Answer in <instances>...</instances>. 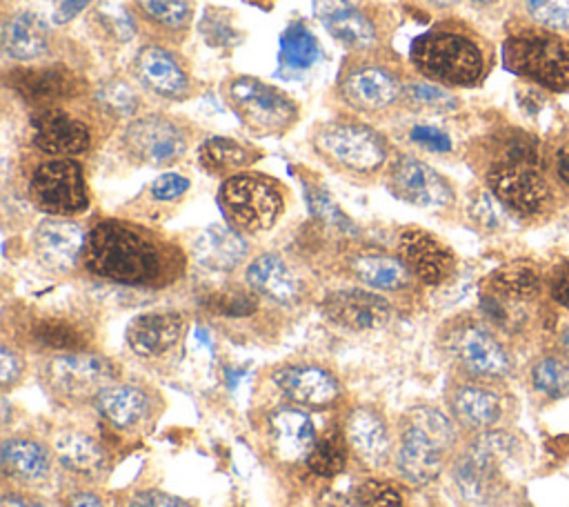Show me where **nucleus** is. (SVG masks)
<instances>
[{
	"label": "nucleus",
	"mask_w": 569,
	"mask_h": 507,
	"mask_svg": "<svg viewBox=\"0 0 569 507\" xmlns=\"http://www.w3.org/2000/svg\"><path fill=\"white\" fill-rule=\"evenodd\" d=\"M80 265L87 274L124 287L167 285L182 269V260L169 242L151 229L120 218H104L89 229Z\"/></svg>",
	"instance_id": "obj_1"
},
{
	"label": "nucleus",
	"mask_w": 569,
	"mask_h": 507,
	"mask_svg": "<svg viewBox=\"0 0 569 507\" xmlns=\"http://www.w3.org/2000/svg\"><path fill=\"white\" fill-rule=\"evenodd\" d=\"M482 178L511 216L540 218L556 205L558 187L540 142L525 131L507 129L489 140Z\"/></svg>",
	"instance_id": "obj_2"
},
{
	"label": "nucleus",
	"mask_w": 569,
	"mask_h": 507,
	"mask_svg": "<svg viewBox=\"0 0 569 507\" xmlns=\"http://www.w3.org/2000/svg\"><path fill=\"white\" fill-rule=\"evenodd\" d=\"M409 64L416 76L447 89H473L493 67V47L462 20H440L409 44Z\"/></svg>",
	"instance_id": "obj_3"
},
{
	"label": "nucleus",
	"mask_w": 569,
	"mask_h": 507,
	"mask_svg": "<svg viewBox=\"0 0 569 507\" xmlns=\"http://www.w3.org/2000/svg\"><path fill=\"white\" fill-rule=\"evenodd\" d=\"M405 62L389 49L349 51L336 73V98L362 120H387L405 111L409 82Z\"/></svg>",
	"instance_id": "obj_4"
},
{
	"label": "nucleus",
	"mask_w": 569,
	"mask_h": 507,
	"mask_svg": "<svg viewBox=\"0 0 569 507\" xmlns=\"http://www.w3.org/2000/svg\"><path fill=\"white\" fill-rule=\"evenodd\" d=\"M311 151L347 178H373L393 158L389 138L362 118L318 120L309 131Z\"/></svg>",
	"instance_id": "obj_5"
},
{
	"label": "nucleus",
	"mask_w": 569,
	"mask_h": 507,
	"mask_svg": "<svg viewBox=\"0 0 569 507\" xmlns=\"http://www.w3.org/2000/svg\"><path fill=\"white\" fill-rule=\"evenodd\" d=\"M458 443V425L431 405L407 409L398 427L396 467L411 485H427L442 471Z\"/></svg>",
	"instance_id": "obj_6"
},
{
	"label": "nucleus",
	"mask_w": 569,
	"mask_h": 507,
	"mask_svg": "<svg viewBox=\"0 0 569 507\" xmlns=\"http://www.w3.org/2000/svg\"><path fill=\"white\" fill-rule=\"evenodd\" d=\"M522 454V440L507 427L473 434V438L453 454L451 478L469 505H489L502 491V469Z\"/></svg>",
	"instance_id": "obj_7"
},
{
	"label": "nucleus",
	"mask_w": 569,
	"mask_h": 507,
	"mask_svg": "<svg viewBox=\"0 0 569 507\" xmlns=\"http://www.w3.org/2000/svg\"><path fill=\"white\" fill-rule=\"evenodd\" d=\"M220 96L240 127L256 138H280L300 120L298 102L258 76H229L220 84Z\"/></svg>",
	"instance_id": "obj_8"
},
{
	"label": "nucleus",
	"mask_w": 569,
	"mask_h": 507,
	"mask_svg": "<svg viewBox=\"0 0 569 507\" xmlns=\"http://www.w3.org/2000/svg\"><path fill=\"white\" fill-rule=\"evenodd\" d=\"M502 64L547 93L569 91V40L531 24L513 29L502 42Z\"/></svg>",
	"instance_id": "obj_9"
},
{
	"label": "nucleus",
	"mask_w": 569,
	"mask_h": 507,
	"mask_svg": "<svg viewBox=\"0 0 569 507\" xmlns=\"http://www.w3.org/2000/svg\"><path fill=\"white\" fill-rule=\"evenodd\" d=\"M442 349L467 378L505 380L513 374V354L502 336L476 316H456L440 331Z\"/></svg>",
	"instance_id": "obj_10"
},
{
	"label": "nucleus",
	"mask_w": 569,
	"mask_h": 507,
	"mask_svg": "<svg viewBox=\"0 0 569 507\" xmlns=\"http://www.w3.org/2000/svg\"><path fill=\"white\" fill-rule=\"evenodd\" d=\"M218 205L229 227L244 236H256L278 222L284 211V193L271 176L247 169L222 180Z\"/></svg>",
	"instance_id": "obj_11"
},
{
	"label": "nucleus",
	"mask_w": 569,
	"mask_h": 507,
	"mask_svg": "<svg viewBox=\"0 0 569 507\" xmlns=\"http://www.w3.org/2000/svg\"><path fill=\"white\" fill-rule=\"evenodd\" d=\"M118 140L129 160L164 169L187 153L191 138L182 120L164 111H147L127 120Z\"/></svg>",
	"instance_id": "obj_12"
},
{
	"label": "nucleus",
	"mask_w": 569,
	"mask_h": 507,
	"mask_svg": "<svg viewBox=\"0 0 569 507\" xmlns=\"http://www.w3.org/2000/svg\"><path fill=\"white\" fill-rule=\"evenodd\" d=\"M116 365L89 349L51 354L42 365V380L49 391L69 402L98 398L102 389L116 382Z\"/></svg>",
	"instance_id": "obj_13"
},
{
	"label": "nucleus",
	"mask_w": 569,
	"mask_h": 507,
	"mask_svg": "<svg viewBox=\"0 0 569 507\" xmlns=\"http://www.w3.org/2000/svg\"><path fill=\"white\" fill-rule=\"evenodd\" d=\"M31 202L47 216L71 218L89 207L82 165L76 158H47L36 165L27 185Z\"/></svg>",
	"instance_id": "obj_14"
},
{
	"label": "nucleus",
	"mask_w": 569,
	"mask_h": 507,
	"mask_svg": "<svg viewBox=\"0 0 569 507\" xmlns=\"http://www.w3.org/2000/svg\"><path fill=\"white\" fill-rule=\"evenodd\" d=\"M447 409L460 429L480 434L507 425L513 411V398L498 387V380H478L465 376L462 380L449 385Z\"/></svg>",
	"instance_id": "obj_15"
},
{
	"label": "nucleus",
	"mask_w": 569,
	"mask_h": 507,
	"mask_svg": "<svg viewBox=\"0 0 569 507\" xmlns=\"http://www.w3.org/2000/svg\"><path fill=\"white\" fill-rule=\"evenodd\" d=\"M133 82L167 102H187L196 93V82L187 60L164 42H144L131 58Z\"/></svg>",
	"instance_id": "obj_16"
},
{
	"label": "nucleus",
	"mask_w": 569,
	"mask_h": 507,
	"mask_svg": "<svg viewBox=\"0 0 569 507\" xmlns=\"http://www.w3.org/2000/svg\"><path fill=\"white\" fill-rule=\"evenodd\" d=\"M385 182L393 198L418 209H449L456 189L447 176L413 153H393L385 169Z\"/></svg>",
	"instance_id": "obj_17"
},
{
	"label": "nucleus",
	"mask_w": 569,
	"mask_h": 507,
	"mask_svg": "<svg viewBox=\"0 0 569 507\" xmlns=\"http://www.w3.org/2000/svg\"><path fill=\"white\" fill-rule=\"evenodd\" d=\"M7 87L36 109L62 107L87 91V82L67 64H16L7 73Z\"/></svg>",
	"instance_id": "obj_18"
},
{
	"label": "nucleus",
	"mask_w": 569,
	"mask_h": 507,
	"mask_svg": "<svg viewBox=\"0 0 569 507\" xmlns=\"http://www.w3.org/2000/svg\"><path fill=\"white\" fill-rule=\"evenodd\" d=\"M31 145L49 158H76L91 149V125L64 107L36 109L29 122Z\"/></svg>",
	"instance_id": "obj_19"
},
{
	"label": "nucleus",
	"mask_w": 569,
	"mask_h": 507,
	"mask_svg": "<svg viewBox=\"0 0 569 507\" xmlns=\"http://www.w3.org/2000/svg\"><path fill=\"white\" fill-rule=\"evenodd\" d=\"M87 233L80 222L62 216L40 220L31 233V251L36 262L49 274L64 276L82 262Z\"/></svg>",
	"instance_id": "obj_20"
},
{
	"label": "nucleus",
	"mask_w": 569,
	"mask_h": 507,
	"mask_svg": "<svg viewBox=\"0 0 569 507\" xmlns=\"http://www.w3.org/2000/svg\"><path fill=\"white\" fill-rule=\"evenodd\" d=\"M322 316L347 331H373L382 329L391 316V302L373 289L349 287L327 291L320 300Z\"/></svg>",
	"instance_id": "obj_21"
},
{
	"label": "nucleus",
	"mask_w": 569,
	"mask_h": 507,
	"mask_svg": "<svg viewBox=\"0 0 569 507\" xmlns=\"http://www.w3.org/2000/svg\"><path fill=\"white\" fill-rule=\"evenodd\" d=\"M396 254L407 265L411 276L427 287L447 282L456 271L453 251L440 238L420 227H407L400 231Z\"/></svg>",
	"instance_id": "obj_22"
},
{
	"label": "nucleus",
	"mask_w": 569,
	"mask_h": 507,
	"mask_svg": "<svg viewBox=\"0 0 569 507\" xmlns=\"http://www.w3.org/2000/svg\"><path fill=\"white\" fill-rule=\"evenodd\" d=\"M273 382L293 405L305 409H327L336 405L342 385L333 371L318 362H287L273 371Z\"/></svg>",
	"instance_id": "obj_23"
},
{
	"label": "nucleus",
	"mask_w": 569,
	"mask_h": 507,
	"mask_svg": "<svg viewBox=\"0 0 569 507\" xmlns=\"http://www.w3.org/2000/svg\"><path fill=\"white\" fill-rule=\"evenodd\" d=\"M244 285L258 296L280 307H291L302 300L305 282L293 265L276 254L262 251L244 265Z\"/></svg>",
	"instance_id": "obj_24"
},
{
	"label": "nucleus",
	"mask_w": 569,
	"mask_h": 507,
	"mask_svg": "<svg viewBox=\"0 0 569 507\" xmlns=\"http://www.w3.org/2000/svg\"><path fill=\"white\" fill-rule=\"evenodd\" d=\"M311 9L322 29L347 51L380 47L376 24L351 0H311Z\"/></svg>",
	"instance_id": "obj_25"
},
{
	"label": "nucleus",
	"mask_w": 569,
	"mask_h": 507,
	"mask_svg": "<svg viewBox=\"0 0 569 507\" xmlns=\"http://www.w3.org/2000/svg\"><path fill=\"white\" fill-rule=\"evenodd\" d=\"M345 438L356 458L367 467H382L391 456V431L385 416L371 405H358L345 420Z\"/></svg>",
	"instance_id": "obj_26"
},
{
	"label": "nucleus",
	"mask_w": 569,
	"mask_h": 507,
	"mask_svg": "<svg viewBox=\"0 0 569 507\" xmlns=\"http://www.w3.org/2000/svg\"><path fill=\"white\" fill-rule=\"evenodd\" d=\"M187 320L180 311H147L136 316L124 331L127 345L140 358H160L182 338Z\"/></svg>",
	"instance_id": "obj_27"
},
{
	"label": "nucleus",
	"mask_w": 569,
	"mask_h": 507,
	"mask_svg": "<svg viewBox=\"0 0 569 507\" xmlns=\"http://www.w3.org/2000/svg\"><path fill=\"white\" fill-rule=\"evenodd\" d=\"M193 260L216 274H229L238 269L242 262H249V242L244 233L236 231L227 222L204 227L191 242Z\"/></svg>",
	"instance_id": "obj_28"
},
{
	"label": "nucleus",
	"mask_w": 569,
	"mask_h": 507,
	"mask_svg": "<svg viewBox=\"0 0 569 507\" xmlns=\"http://www.w3.org/2000/svg\"><path fill=\"white\" fill-rule=\"evenodd\" d=\"M349 274L373 291H405L416 280L398 254L362 249L349 256Z\"/></svg>",
	"instance_id": "obj_29"
},
{
	"label": "nucleus",
	"mask_w": 569,
	"mask_h": 507,
	"mask_svg": "<svg viewBox=\"0 0 569 507\" xmlns=\"http://www.w3.org/2000/svg\"><path fill=\"white\" fill-rule=\"evenodd\" d=\"M2 51L16 64L40 60L49 51V24L36 11H16L2 22Z\"/></svg>",
	"instance_id": "obj_30"
},
{
	"label": "nucleus",
	"mask_w": 569,
	"mask_h": 507,
	"mask_svg": "<svg viewBox=\"0 0 569 507\" xmlns=\"http://www.w3.org/2000/svg\"><path fill=\"white\" fill-rule=\"evenodd\" d=\"M96 407L111 427L131 431L149 420L153 411V398L144 387L131 382H113L98 394Z\"/></svg>",
	"instance_id": "obj_31"
},
{
	"label": "nucleus",
	"mask_w": 569,
	"mask_h": 507,
	"mask_svg": "<svg viewBox=\"0 0 569 507\" xmlns=\"http://www.w3.org/2000/svg\"><path fill=\"white\" fill-rule=\"evenodd\" d=\"M547 289V276L531 260H509L496 267L482 285V291L509 302H538Z\"/></svg>",
	"instance_id": "obj_32"
},
{
	"label": "nucleus",
	"mask_w": 569,
	"mask_h": 507,
	"mask_svg": "<svg viewBox=\"0 0 569 507\" xmlns=\"http://www.w3.org/2000/svg\"><path fill=\"white\" fill-rule=\"evenodd\" d=\"M260 149L244 145L229 136H207L196 149V158L202 171L216 178H229L251 169L260 160Z\"/></svg>",
	"instance_id": "obj_33"
},
{
	"label": "nucleus",
	"mask_w": 569,
	"mask_h": 507,
	"mask_svg": "<svg viewBox=\"0 0 569 507\" xmlns=\"http://www.w3.org/2000/svg\"><path fill=\"white\" fill-rule=\"evenodd\" d=\"M269 436L276 454L284 460L307 456L318 438L311 418L296 407H284L269 416Z\"/></svg>",
	"instance_id": "obj_34"
},
{
	"label": "nucleus",
	"mask_w": 569,
	"mask_h": 507,
	"mask_svg": "<svg viewBox=\"0 0 569 507\" xmlns=\"http://www.w3.org/2000/svg\"><path fill=\"white\" fill-rule=\"evenodd\" d=\"M322 60V44L316 33L302 22H289L278 40V69L284 78H298L311 71Z\"/></svg>",
	"instance_id": "obj_35"
},
{
	"label": "nucleus",
	"mask_w": 569,
	"mask_h": 507,
	"mask_svg": "<svg viewBox=\"0 0 569 507\" xmlns=\"http://www.w3.org/2000/svg\"><path fill=\"white\" fill-rule=\"evenodd\" d=\"M0 460L4 474L22 483H38L51 469V451L29 436L7 438L0 447Z\"/></svg>",
	"instance_id": "obj_36"
},
{
	"label": "nucleus",
	"mask_w": 569,
	"mask_h": 507,
	"mask_svg": "<svg viewBox=\"0 0 569 507\" xmlns=\"http://www.w3.org/2000/svg\"><path fill=\"white\" fill-rule=\"evenodd\" d=\"M29 338L40 345L42 349H51L53 354H64V351H84L91 331L67 316H42L36 318L29 327Z\"/></svg>",
	"instance_id": "obj_37"
},
{
	"label": "nucleus",
	"mask_w": 569,
	"mask_h": 507,
	"mask_svg": "<svg viewBox=\"0 0 569 507\" xmlns=\"http://www.w3.org/2000/svg\"><path fill=\"white\" fill-rule=\"evenodd\" d=\"M56 458L76 474H96L104 465V449L100 443L84 431L64 429L53 438Z\"/></svg>",
	"instance_id": "obj_38"
},
{
	"label": "nucleus",
	"mask_w": 569,
	"mask_h": 507,
	"mask_svg": "<svg viewBox=\"0 0 569 507\" xmlns=\"http://www.w3.org/2000/svg\"><path fill=\"white\" fill-rule=\"evenodd\" d=\"M531 389L547 400H560L569 396V360L553 351L538 354L527 369Z\"/></svg>",
	"instance_id": "obj_39"
},
{
	"label": "nucleus",
	"mask_w": 569,
	"mask_h": 507,
	"mask_svg": "<svg viewBox=\"0 0 569 507\" xmlns=\"http://www.w3.org/2000/svg\"><path fill=\"white\" fill-rule=\"evenodd\" d=\"M93 102L104 116H111L113 120H131L140 116L142 96L140 87L131 80L111 76L93 89Z\"/></svg>",
	"instance_id": "obj_40"
},
{
	"label": "nucleus",
	"mask_w": 569,
	"mask_h": 507,
	"mask_svg": "<svg viewBox=\"0 0 569 507\" xmlns=\"http://www.w3.org/2000/svg\"><path fill=\"white\" fill-rule=\"evenodd\" d=\"M138 16L153 29L164 33H184L193 22L189 0H131Z\"/></svg>",
	"instance_id": "obj_41"
},
{
	"label": "nucleus",
	"mask_w": 569,
	"mask_h": 507,
	"mask_svg": "<svg viewBox=\"0 0 569 507\" xmlns=\"http://www.w3.org/2000/svg\"><path fill=\"white\" fill-rule=\"evenodd\" d=\"M460 107L458 96L427 78L411 76L405 89V111L411 113H451Z\"/></svg>",
	"instance_id": "obj_42"
},
{
	"label": "nucleus",
	"mask_w": 569,
	"mask_h": 507,
	"mask_svg": "<svg viewBox=\"0 0 569 507\" xmlns=\"http://www.w3.org/2000/svg\"><path fill=\"white\" fill-rule=\"evenodd\" d=\"M347 438L345 431L329 429L316 438L311 451L307 454V467L322 478H331L345 469L347 463Z\"/></svg>",
	"instance_id": "obj_43"
},
{
	"label": "nucleus",
	"mask_w": 569,
	"mask_h": 507,
	"mask_svg": "<svg viewBox=\"0 0 569 507\" xmlns=\"http://www.w3.org/2000/svg\"><path fill=\"white\" fill-rule=\"evenodd\" d=\"M518 9L531 27L569 33V0H518Z\"/></svg>",
	"instance_id": "obj_44"
},
{
	"label": "nucleus",
	"mask_w": 569,
	"mask_h": 507,
	"mask_svg": "<svg viewBox=\"0 0 569 507\" xmlns=\"http://www.w3.org/2000/svg\"><path fill=\"white\" fill-rule=\"evenodd\" d=\"M233 13L207 7L196 29L211 49H236L242 42V31L233 24Z\"/></svg>",
	"instance_id": "obj_45"
},
{
	"label": "nucleus",
	"mask_w": 569,
	"mask_h": 507,
	"mask_svg": "<svg viewBox=\"0 0 569 507\" xmlns=\"http://www.w3.org/2000/svg\"><path fill=\"white\" fill-rule=\"evenodd\" d=\"M467 216L469 220L482 231H500L509 222V211L502 202L485 187L476 189L467 200Z\"/></svg>",
	"instance_id": "obj_46"
},
{
	"label": "nucleus",
	"mask_w": 569,
	"mask_h": 507,
	"mask_svg": "<svg viewBox=\"0 0 569 507\" xmlns=\"http://www.w3.org/2000/svg\"><path fill=\"white\" fill-rule=\"evenodd\" d=\"M398 133L405 142L427 153H449L453 147L451 136L442 127L427 120H418V118L402 122Z\"/></svg>",
	"instance_id": "obj_47"
},
{
	"label": "nucleus",
	"mask_w": 569,
	"mask_h": 507,
	"mask_svg": "<svg viewBox=\"0 0 569 507\" xmlns=\"http://www.w3.org/2000/svg\"><path fill=\"white\" fill-rule=\"evenodd\" d=\"M305 198L309 205V211L325 225L338 229V231H353V222L349 220V216L336 205V200L329 196V191L316 182L305 180Z\"/></svg>",
	"instance_id": "obj_48"
},
{
	"label": "nucleus",
	"mask_w": 569,
	"mask_h": 507,
	"mask_svg": "<svg viewBox=\"0 0 569 507\" xmlns=\"http://www.w3.org/2000/svg\"><path fill=\"white\" fill-rule=\"evenodd\" d=\"M353 500L358 507H405L400 491L391 483L378 478L360 483L353 491Z\"/></svg>",
	"instance_id": "obj_49"
},
{
	"label": "nucleus",
	"mask_w": 569,
	"mask_h": 507,
	"mask_svg": "<svg viewBox=\"0 0 569 507\" xmlns=\"http://www.w3.org/2000/svg\"><path fill=\"white\" fill-rule=\"evenodd\" d=\"M191 187V180L178 171H164L160 176H156L149 187H147V193L153 202H160V205H171V202H178Z\"/></svg>",
	"instance_id": "obj_50"
},
{
	"label": "nucleus",
	"mask_w": 569,
	"mask_h": 507,
	"mask_svg": "<svg viewBox=\"0 0 569 507\" xmlns=\"http://www.w3.org/2000/svg\"><path fill=\"white\" fill-rule=\"evenodd\" d=\"M256 294L247 287V289H227L220 291L218 298L211 302V309H216L218 314L224 316H247L256 309Z\"/></svg>",
	"instance_id": "obj_51"
},
{
	"label": "nucleus",
	"mask_w": 569,
	"mask_h": 507,
	"mask_svg": "<svg viewBox=\"0 0 569 507\" xmlns=\"http://www.w3.org/2000/svg\"><path fill=\"white\" fill-rule=\"evenodd\" d=\"M547 294L549 298L569 311V260L558 262L547 276Z\"/></svg>",
	"instance_id": "obj_52"
},
{
	"label": "nucleus",
	"mask_w": 569,
	"mask_h": 507,
	"mask_svg": "<svg viewBox=\"0 0 569 507\" xmlns=\"http://www.w3.org/2000/svg\"><path fill=\"white\" fill-rule=\"evenodd\" d=\"M24 374V358L9 345L0 347V385L9 389Z\"/></svg>",
	"instance_id": "obj_53"
},
{
	"label": "nucleus",
	"mask_w": 569,
	"mask_h": 507,
	"mask_svg": "<svg viewBox=\"0 0 569 507\" xmlns=\"http://www.w3.org/2000/svg\"><path fill=\"white\" fill-rule=\"evenodd\" d=\"M549 171L556 187L569 193V138H565L549 156Z\"/></svg>",
	"instance_id": "obj_54"
},
{
	"label": "nucleus",
	"mask_w": 569,
	"mask_h": 507,
	"mask_svg": "<svg viewBox=\"0 0 569 507\" xmlns=\"http://www.w3.org/2000/svg\"><path fill=\"white\" fill-rule=\"evenodd\" d=\"M129 507H191V505L160 489H142L133 494V498L129 500Z\"/></svg>",
	"instance_id": "obj_55"
},
{
	"label": "nucleus",
	"mask_w": 569,
	"mask_h": 507,
	"mask_svg": "<svg viewBox=\"0 0 569 507\" xmlns=\"http://www.w3.org/2000/svg\"><path fill=\"white\" fill-rule=\"evenodd\" d=\"M89 2H91V0H62L60 7H58L56 13H53V20H56L58 24H62V22L71 20L78 11H82Z\"/></svg>",
	"instance_id": "obj_56"
},
{
	"label": "nucleus",
	"mask_w": 569,
	"mask_h": 507,
	"mask_svg": "<svg viewBox=\"0 0 569 507\" xmlns=\"http://www.w3.org/2000/svg\"><path fill=\"white\" fill-rule=\"evenodd\" d=\"M69 507H104L102 500L91 494V491H80V494H73L71 500H69Z\"/></svg>",
	"instance_id": "obj_57"
},
{
	"label": "nucleus",
	"mask_w": 569,
	"mask_h": 507,
	"mask_svg": "<svg viewBox=\"0 0 569 507\" xmlns=\"http://www.w3.org/2000/svg\"><path fill=\"white\" fill-rule=\"evenodd\" d=\"M0 507H44L42 503L27 498V496H18V494H7L0 500Z\"/></svg>",
	"instance_id": "obj_58"
},
{
	"label": "nucleus",
	"mask_w": 569,
	"mask_h": 507,
	"mask_svg": "<svg viewBox=\"0 0 569 507\" xmlns=\"http://www.w3.org/2000/svg\"><path fill=\"white\" fill-rule=\"evenodd\" d=\"M556 351L562 354V356L569 360V322H565V325L558 329V336H556Z\"/></svg>",
	"instance_id": "obj_59"
},
{
	"label": "nucleus",
	"mask_w": 569,
	"mask_h": 507,
	"mask_svg": "<svg viewBox=\"0 0 569 507\" xmlns=\"http://www.w3.org/2000/svg\"><path fill=\"white\" fill-rule=\"evenodd\" d=\"M422 2L433 9H451V7L460 4V0H422Z\"/></svg>",
	"instance_id": "obj_60"
},
{
	"label": "nucleus",
	"mask_w": 569,
	"mask_h": 507,
	"mask_svg": "<svg viewBox=\"0 0 569 507\" xmlns=\"http://www.w3.org/2000/svg\"><path fill=\"white\" fill-rule=\"evenodd\" d=\"M473 7H478V9H489V7H493V4H498L500 0H469Z\"/></svg>",
	"instance_id": "obj_61"
}]
</instances>
